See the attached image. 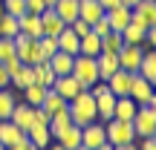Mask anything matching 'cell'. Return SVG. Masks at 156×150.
<instances>
[{"instance_id":"1","label":"cell","mask_w":156,"mask_h":150,"mask_svg":"<svg viewBox=\"0 0 156 150\" xmlns=\"http://www.w3.org/2000/svg\"><path fill=\"white\" fill-rule=\"evenodd\" d=\"M67 113L73 118V124H78V127H84L90 121H98L95 118V98L90 95V89H81L75 98L67 101Z\"/></svg>"},{"instance_id":"2","label":"cell","mask_w":156,"mask_h":150,"mask_svg":"<svg viewBox=\"0 0 156 150\" xmlns=\"http://www.w3.org/2000/svg\"><path fill=\"white\" fill-rule=\"evenodd\" d=\"M73 78L81 84L84 89H90L95 81H101V78H98V64H95V58H90V55H75V58H73Z\"/></svg>"},{"instance_id":"3","label":"cell","mask_w":156,"mask_h":150,"mask_svg":"<svg viewBox=\"0 0 156 150\" xmlns=\"http://www.w3.org/2000/svg\"><path fill=\"white\" fill-rule=\"evenodd\" d=\"M136 130V139H145V136H156V104H139L136 107V116L130 118Z\"/></svg>"},{"instance_id":"4","label":"cell","mask_w":156,"mask_h":150,"mask_svg":"<svg viewBox=\"0 0 156 150\" xmlns=\"http://www.w3.org/2000/svg\"><path fill=\"white\" fill-rule=\"evenodd\" d=\"M104 136H107V141H110L113 147L136 141L133 124H130V121H122V118H110V121H104Z\"/></svg>"},{"instance_id":"5","label":"cell","mask_w":156,"mask_h":150,"mask_svg":"<svg viewBox=\"0 0 156 150\" xmlns=\"http://www.w3.org/2000/svg\"><path fill=\"white\" fill-rule=\"evenodd\" d=\"M15 55L20 58V64H26V67H32V64H38V61H44V55H41V44L35 38H29V35H23V32H17L15 38Z\"/></svg>"},{"instance_id":"6","label":"cell","mask_w":156,"mask_h":150,"mask_svg":"<svg viewBox=\"0 0 156 150\" xmlns=\"http://www.w3.org/2000/svg\"><path fill=\"white\" fill-rule=\"evenodd\" d=\"M130 23L142 29H151L156 26V0H139V3L130 9Z\"/></svg>"},{"instance_id":"7","label":"cell","mask_w":156,"mask_h":150,"mask_svg":"<svg viewBox=\"0 0 156 150\" xmlns=\"http://www.w3.org/2000/svg\"><path fill=\"white\" fill-rule=\"evenodd\" d=\"M130 98L136 101V104H156V92H153V84L145 81L139 72H133V78H130Z\"/></svg>"},{"instance_id":"8","label":"cell","mask_w":156,"mask_h":150,"mask_svg":"<svg viewBox=\"0 0 156 150\" xmlns=\"http://www.w3.org/2000/svg\"><path fill=\"white\" fill-rule=\"evenodd\" d=\"M142 55H145V46H139V44H122V49H119V69L136 72L139 64H142Z\"/></svg>"},{"instance_id":"9","label":"cell","mask_w":156,"mask_h":150,"mask_svg":"<svg viewBox=\"0 0 156 150\" xmlns=\"http://www.w3.org/2000/svg\"><path fill=\"white\" fill-rule=\"evenodd\" d=\"M104 141H107V136H104V124L101 121H90V124L81 127V145L84 147L95 150L98 145H104Z\"/></svg>"},{"instance_id":"10","label":"cell","mask_w":156,"mask_h":150,"mask_svg":"<svg viewBox=\"0 0 156 150\" xmlns=\"http://www.w3.org/2000/svg\"><path fill=\"white\" fill-rule=\"evenodd\" d=\"M49 89H55L61 98H67V101H69V98H75V95L81 92L84 87H81V84H78L75 78H73V72H69V75H58L55 81H52V87H49Z\"/></svg>"},{"instance_id":"11","label":"cell","mask_w":156,"mask_h":150,"mask_svg":"<svg viewBox=\"0 0 156 150\" xmlns=\"http://www.w3.org/2000/svg\"><path fill=\"white\" fill-rule=\"evenodd\" d=\"M130 78H133V72H124V69H116V72L107 78V87H110V92L116 95V98H122V95L130 92Z\"/></svg>"},{"instance_id":"12","label":"cell","mask_w":156,"mask_h":150,"mask_svg":"<svg viewBox=\"0 0 156 150\" xmlns=\"http://www.w3.org/2000/svg\"><path fill=\"white\" fill-rule=\"evenodd\" d=\"M17 26H20V32H23V35H29V38H35V40L44 35V26H41V15H32V12H23V15L17 17Z\"/></svg>"},{"instance_id":"13","label":"cell","mask_w":156,"mask_h":150,"mask_svg":"<svg viewBox=\"0 0 156 150\" xmlns=\"http://www.w3.org/2000/svg\"><path fill=\"white\" fill-rule=\"evenodd\" d=\"M41 26H44V35L58 38V35L64 32V26H67V23L55 15V9H44V12H41Z\"/></svg>"},{"instance_id":"14","label":"cell","mask_w":156,"mask_h":150,"mask_svg":"<svg viewBox=\"0 0 156 150\" xmlns=\"http://www.w3.org/2000/svg\"><path fill=\"white\" fill-rule=\"evenodd\" d=\"M78 17L87 20L90 26H93L98 17H104V9H101L98 0H78Z\"/></svg>"},{"instance_id":"15","label":"cell","mask_w":156,"mask_h":150,"mask_svg":"<svg viewBox=\"0 0 156 150\" xmlns=\"http://www.w3.org/2000/svg\"><path fill=\"white\" fill-rule=\"evenodd\" d=\"M9 121H15L17 127L26 133V130L32 127V121H35V118H32V107H29L26 101H17V104H15V110H12V116H9Z\"/></svg>"},{"instance_id":"16","label":"cell","mask_w":156,"mask_h":150,"mask_svg":"<svg viewBox=\"0 0 156 150\" xmlns=\"http://www.w3.org/2000/svg\"><path fill=\"white\" fill-rule=\"evenodd\" d=\"M95 64H98V78L107 81V78L119 69V55H113V52H98V55H95Z\"/></svg>"},{"instance_id":"17","label":"cell","mask_w":156,"mask_h":150,"mask_svg":"<svg viewBox=\"0 0 156 150\" xmlns=\"http://www.w3.org/2000/svg\"><path fill=\"white\" fill-rule=\"evenodd\" d=\"M20 139H26V133H23V130L17 127L15 121H9V118H3V121H0V141H3L6 147H12L15 141H20Z\"/></svg>"},{"instance_id":"18","label":"cell","mask_w":156,"mask_h":150,"mask_svg":"<svg viewBox=\"0 0 156 150\" xmlns=\"http://www.w3.org/2000/svg\"><path fill=\"white\" fill-rule=\"evenodd\" d=\"M113 107H116V95H113V92L98 95V98H95V118H98L101 124L110 121V118H113Z\"/></svg>"},{"instance_id":"19","label":"cell","mask_w":156,"mask_h":150,"mask_svg":"<svg viewBox=\"0 0 156 150\" xmlns=\"http://www.w3.org/2000/svg\"><path fill=\"white\" fill-rule=\"evenodd\" d=\"M26 139L32 141L38 150H44L46 145L52 141V133H49V124H32V127L26 130Z\"/></svg>"},{"instance_id":"20","label":"cell","mask_w":156,"mask_h":150,"mask_svg":"<svg viewBox=\"0 0 156 150\" xmlns=\"http://www.w3.org/2000/svg\"><path fill=\"white\" fill-rule=\"evenodd\" d=\"M136 101L130 98V95H122V98H116V107H113V118H122V121H130V118L136 116Z\"/></svg>"},{"instance_id":"21","label":"cell","mask_w":156,"mask_h":150,"mask_svg":"<svg viewBox=\"0 0 156 150\" xmlns=\"http://www.w3.org/2000/svg\"><path fill=\"white\" fill-rule=\"evenodd\" d=\"M73 58H75V55H67V52H61V49L49 58V67H52V72H55V78L73 72Z\"/></svg>"},{"instance_id":"22","label":"cell","mask_w":156,"mask_h":150,"mask_svg":"<svg viewBox=\"0 0 156 150\" xmlns=\"http://www.w3.org/2000/svg\"><path fill=\"white\" fill-rule=\"evenodd\" d=\"M55 40H58V49H61V52H67V55H78V40H81V38H78L69 26H64V32L58 35Z\"/></svg>"},{"instance_id":"23","label":"cell","mask_w":156,"mask_h":150,"mask_svg":"<svg viewBox=\"0 0 156 150\" xmlns=\"http://www.w3.org/2000/svg\"><path fill=\"white\" fill-rule=\"evenodd\" d=\"M55 141H58L61 147H67V150H75L78 145H81V127H78V124H69L64 133L55 136Z\"/></svg>"},{"instance_id":"24","label":"cell","mask_w":156,"mask_h":150,"mask_svg":"<svg viewBox=\"0 0 156 150\" xmlns=\"http://www.w3.org/2000/svg\"><path fill=\"white\" fill-rule=\"evenodd\" d=\"M145 81H151V84H156V52L153 49H147L145 55H142V64H139V69H136Z\"/></svg>"},{"instance_id":"25","label":"cell","mask_w":156,"mask_h":150,"mask_svg":"<svg viewBox=\"0 0 156 150\" xmlns=\"http://www.w3.org/2000/svg\"><path fill=\"white\" fill-rule=\"evenodd\" d=\"M46 89H49V87H44V84L32 81V84H29L26 89H20V95H23V101H26L29 107H41V101H44Z\"/></svg>"},{"instance_id":"26","label":"cell","mask_w":156,"mask_h":150,"mask_svg":"<svg viewBox=\"0 0 156 150\" xmlns=\"http://www.w3.org/2000/svg\"><path fill=\"white\" fill-rule=\"evenodd\" d=\"M52 9H55V15L61 17L67 26H69V23H73L75 17H78V0H58Z\"/></svg>"},{"instance_id":"27","label":"cell","mask_w":156,"mask_h":150,"mask_svg":"<svg viewBox=\"0 0 156 150\" xmlns=\"http://www.w3.org/2000/svg\"><path fill=\"white\" fill-rule=\"evenodd\" d=\"M17 101H20V95H17L12 87L0 89V121L12 116V110H15V104H17Z\"/></svg>"},{"instance_id":"28","label":"cell","mask_w":156,"mask_h":150,"mask_svg":"<svg viewBox=\"0 0 156 150\" xmlns=\"http://www.w3.org/2000/svg\"><path fill=\"white\" fill-rule=\"evenodd\" d=\"M98 52H101V38H98V35L87 32L81 40H78V55H90V58H95Z\"/></svg>"},{"instance_id":"29","label":"cell","mask_w":156,"mask_h":150,"mask_svg":"<svg viewBox=\"0 0 156 150\" xmlns=\"http://www.w3.org/2000/svg\"><path fill=\"white\" fill-rule=\"evenodd\" d=\"M69 124H73V118H69V113H67V110L52 113V116H49V133H52V139H55L58 133H64Z\"/></svg>"},{"instance_id":"30","label":"cell","mask_w":156,"mask_h":150,"mask_svg":"<svg viewBox=\"0 0 156 150\" xmlns=\"http://www.w3.org/2000/svg\"><path fill=\"white\" fill-rule=\"evenodd\" d=\"M32 72H35V81L44 84V87H52V81H55V72H52L49 61H38L32 64Z\"/></svg>"},{"instance_id":"31","label":"cell","mask_w":156,"mask_h":150,"mask_svg":"<svg viewBox=\"0 0 156 150\" xmlns=\"http://www.w3.org/2000/svg\"><path fill=\"white\" fill-rule=\"evenodd\" d=\"M41 107H44V110L52 116V113H58V110H67V98H61L55 89H46V95H44V101H41Z\"/></svg>"},{"instance_id":"32","label":"cell","mask_w":156,"mask_h":150,"mask_svg":"<svg viewBox=\"0 0 156 150\" xmlns=\"http://www.w3.org/2000/svg\"><path fill=\"white\" fill-rule=\"evenodd\" d=\"M122 32H107V35H101V52H113V55H119V49H122Z\"/></svg>"},{"instance_id":"33","label":"cell","mask_w":156,"mask_h":150,"mask_svg":"<svg viewBox=\"0 0 156 150\" xmlns=\"http://www.w3.org/2000/svg\"><path fill=\"white\" fill-rule=\"evenodd\" d=\"M122 40H124V44H139V46H145V29L136 26V23H127V26L122 29Z\"/></svg>"},{"instance_id":"34","label":"cell","mask_w":156,"mask_h":150,"mask_svg":"<svg viewBox=\"0 0 156 150\" xmlns=\"http://www.w3.org/2000/svg\"><path fill=\"white\" fill-rule=\"evenodd\" d=\"M17 32H20V26H17V17H15V15H6V12H3V17H0V35H3V38H15Z\"/></svg>"},{"instance_id":"35","label":"cell","mask_w":156,"mask_h":150,"mask_svg":"<svg viewBox=\"0 0 156 150\" xmlns=\"http://www.w3.org/2000/svg\"><path fill=\"white\" fill-rule=\"evenodd\" d=\"M38 44H41V55H44V61H49V58L58 52V40L52 38V35H41Z\"/></svg>"},{"instance_id":"36","label":"cell","mask_w":156,"mask_h":150,"mask_svg":"<svg viewBox=\"0 0 156 150\" xmlns=\"http://www.w3.org/2000/svg\"><path fill=\"white\" fill-rule=\"evenodd\" d=\"M3 12H6V15L20 17L23 12H26V0H3Z\"/></svg>"},{"instance_id":"37","label":"cell","mask_w":156,"mask_h":150,"mask_svg":"<svg viewBox=\"0 0 156 150\" xmlns=\"http://www.w3.org/2000/svg\"><path fill=\"white\" fill-rule=\"evenodd\" d=\"M12 55H15V40L0 35V61H6V58H12Z\"/></svg>"},{"instance_id":"38","label":"cell","mask_w":156,"mask_h":150,"mask_svg":"<svg viewBox=\"0 0 156 150\" xmlns=\"http://www.w3.org/2000/svg\"><path fill=\"white\" fill-rule=\"evenodd\" d=\"M69 29H73V32L78 35V38H84V35L90 32V23H87V20H81V17H75V20L69 23Z\"/></svg>"},{"instance_id":"39","label":"cell","mask_w":156,"mask_h":150,"mask_svg":"<svg viewBox=\"0 0 156 150\" xmlns=\"http://www.w3.org/2000/svg\"><path fill=\"white\" fill-rule=\"evenodd\" d=\"M139 150H156V136H145V139H136Z\"/></svg>"},{"instance_id":"40","label":"cell","mask_w":156,"mask_h":150,"mask_svg":"<svg viewBox=\"0 0 156 150\" xmlns=\"http://www.w3.org/2000/svg\"><path fill=\"white\" fill-rule=\"evenodd\" d=\"M44 9H46L44 0H26V12H32V15H41Z\"/></svg>"},{"instance_id":"41","label":"cell","mask_w":156,"mask_h":150,"mask_svg":"<svg viewBox=\"0 0 156 150\" xmlns=\"http://www.w3.org/2000/svg\"><path fill=\"white\" fill-rule=\"evenodd\" d=\"M145 46H147V49H153V46H156V26L145 29Z\"/></svg>"},{"instance_id":"42","label":"cell","mask_w":156,"mask_h":150,"mask_svg":"<svg viewBox=\"0 0 156 150\" xmlns=\"http://www.w3.org/2000/svg\"><path fill=\"white\" fill-rule=\"evenodd\" d=\"M6 150H38V147H35L29 139H20V141H15V145H12V147H6Z\"/></svg>"},{"instance_id":"43","label":"cell","mask_w":156,"mask_h":150,"mask_svg":"<svg viewBox=\"0 0 156 150\" xmlns=\"http://www.w3.org/2000/svg\"><path fill=\"white\" fill-rule=\"evenodd\" d=\"M9 81H12V78H9V72H6L3 61H0V89H6V87H9Z\"/></svg>"},{"instance_id":"44","label":"cell","mask_w":156,"mask_h":150,"mask_svg":"<svg viewBox=\"0 0 156 150\" xmlns=\"http://www.w3.org/2000/svg\"><path fill=\"white\" fill-rule=\"evenodd\" d=\"M98 3H101V9H113V6H119V3H122V0H98Z\"/></svg>"},{"instance_id":"45","label":"cell","mask_w":156,"mask_h":150,"mask_svg":"<svg viewBox=\"0 0 156 150\" xmlns=\"http://www.w3.org/2000/svg\"><path fill=\"white\" fill-rule=\"evenodd\" d=\"M44 150H67V147H61V145H58V141H55V139H52V141H49V145H46Z\"/></svg>"},{"instance_id":"46","label":"cell","mask_w":156,"mask_h":150,"mask_svg":"<svg viewBox=\"0 0 156 150\" xmlns=\"http://www.w3.org/2000/svg\"><path fill=\"white\" fill-rule=\"evenodd\" d=\"M113 150H139V147H136V141H130V145H119V147H113Z\"/></svg>"},{"instance_id":"47","label":"cell","mask_w":156,"mask_h":150,"mask_svg":"<svg viewBox=\"0 0 156 150\" xmlns=\"http://www.w3.org/2000/svg\"><path fill=\"white\" fill-rule=\"evenodd\" d=\"M95 150H113V145H110V141H104V145H98Z\"/></svg>"},{"instance_id":"48","label":"cell","mask_w":156,"mask_h":150,"mask_svg":"<svg viewBox=\"0 0 156 150\" xmlns=\"http://www.w3.org/2000/svg\"><path fill=\"white\" fill-rule=\"evenodd\" d=\"M122 3H124V6H130V9H133V6L139 3V0H122Z\"/></svg>"},{"instance_id":"49","label":"cell","mask_w":156,"mask_h":150,"mask_svg":"<svg viewBox=\"0 0 156 150\" xmlns=\"http://www.w3.org/2000/svg\"><path fill=\"white\" fill-rule=\"evenodd\" d=\"M44 3H46V9H52V6H55L58 0H44Z\"/></svg>"},{"instance_id":"50","label":"cell","mask_w":156,"mask_h":150,"mask_svg":"<svg viewBox=\"0 0 156 150\" xmlns=\"http://www.w3.org/2000/svg\"><path fill=\"white\" fill-rule=\"evenodd\" d=\"M75 150H90V147H84V145H78V147H75Z\"/></svg>"},{"instance_id":"51","label":"cell","mask_w":156,"mask_h":150,"mask_svg":"<svg viewBox=\"0 0 156 150\" xmlns=\"http://www.w3.org/2000/svg\"><path fill=\"white\" fill-rule=\"evenodd\" d=\"M0 17H3V0H0Z\"/></svg>"},{"instance_id":"52","label":"cell","mask_w":156,"mask_h":150,"mask_svg":"<svg viewBox=\"0 0 156 150\" xmlns=\"http://www.w3.org/2000/svg\"><path fill=\"white\" fill-rule=\"evenodd\" d=\"M0 150H6V145H3V141H0Z\"/></svg>"}]
</instances>
